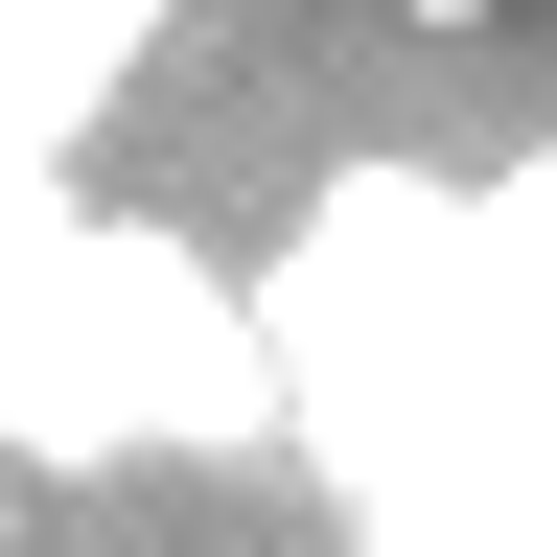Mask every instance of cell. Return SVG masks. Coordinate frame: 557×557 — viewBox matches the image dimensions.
<instances>
[{
	"instance_id": "cell-3",
	"label": "cell",
	"mask_w": 557,
	"mask_h": 557,
	"mask_svg": "<svg viewBox=\"0 0 557 557\" xmlns=\"http://www.w3.org/2000/svg\"><path fill=\"white\" fill-rule=\"evenodd\" d=\"M348 557H372V534H348Z\"/></svg>"
},
{
	"instance_id": "cell-2",
	"label": "cell",
	"mask_w": 557,
	"mask_h": 557,
	"mask_svg": "<svg viewBox=\"0 0 557 557\" xmlns=\"http://www.w3.org/2000/svg\"><path fill=\"white\" fill-rule=\"evenodd\" d=\"M0 557H24V511H0Z\"/></svg>"
},
{
	"instance_id": "cell-1",
	"label": "cell",
	"mask_w": 557,
	"mask_h": 557,
	"mask_svg": "<svg viewBox=\"0 0 557 557\" xmlns=\"http://www.w3.org/2000/svg\"><path fill=\"white\" fill-rule=\"evenodd\" d=\"M487 256H511V278H534V325H557V139H534L511 186H487Z\"/></svg>"
}]
</instances>
